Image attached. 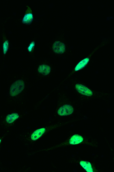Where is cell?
Listing matches in <instances>:
<instances>
[{
  "label": "cell",
  "mask_w": 114,
  "mask_h": 172,
  "mask_svg": "<svg viewBox=\"0 0 114 172\" xmlns=\"http://www.w3.org/2000/svg\"><path fill=\"white\" fill-rule=\"evenodd\" d=\"M24 87L25 84L24 81L22 80H17L11 85L10 94L11 96H16L23 91Z\"/></svg>",
  "instance_id": "obj_1"
},
{
  "label": "cell",
  "mask_w": 114,
  "mask_h": 172,
  "mask_svg": "<svg viewBox=\"0 0 114 172\" xmlns=\"http://www.w3.org/2000/svg\"><path fill=\"white\" fill-rule=\"evenodd\" d=\"M74 109L72 106L65 104L59 108L57 111V113L61 116H66L73 113Z\"/></svg>",
  "instance_id": "obj_2"
},
{
  "label": "cell",
  "mask_w": 114,
  "mask_h": 172,
  "mask_svg": "<svg viewBox=\"0 0 114 172\" xmlns=\"http://www.w3.org/2000/svg\"><path fill=\"white\" fill-rule=\"evenodd\" d=\"M75 87L77 92L82 95L88 96H91L93 95L92 91L83 85L77 84L76 85Z\"/></svg>",
  "instance_id": "obj_3"
},
{
  "label": "cell",
  "mask_w": 114,
  "mask_h": 172,
  "mask_svg": "<svg viewBox=\"0 0 114 172\" xmlns=\"http://www.w3.org/2000/svg\"><path fill=\"white\" fill-rule=\"evenodd\" d=\"M53 50L56 54H63L65 51V45L59 41H55L53 45Z\"/></svg>",
  "instance_id": "obj_4"
},
{
  "label": "cell",
  "mask_w": 114,
  "mask_h": 172,
  "mask_svg": "<svg viewBox=\"0 0 114 172\" xmlns=\"http://www.w3.org/2000/svg\"><path fill=\"white\" fill-rule=\"evenodd\" d=\"M46 131L45 128H41L36 130L31 135V139L33 141H35L40 138Z\"/></svg>",
  "instance_id": "obj_5"
},
{
  "label": "cell",
  "mask_w": 114,
  "mask_h": 172,
  "mask_svg": "<svg viewBox=\"0 0 114 172\" xmlns=\"http://www.w3.org/2000/svg\"><path fill=\"white\" fill-rule=\"evenodd\" d=\"M83 141V138L78 134L73 135L69 140V143L71 145H77L82 143Z\"/></svg>",
  "instance_id": "obj_6"
},
{
  "label": "cell",
  "mask_w": 114,
  "mask_h": 172,
  "mask_svg": "<svg viewBox=\"0 0 114 172\" xmlns=\"http://www.w3.org/2000/svg\"><path fill=\"white\" fill-rule=\"evenodd\" d=\"M38 72L44 76H47L51 72V67L47 65H40L38 68Z\"/></svg>",
  "instance_id": "obj_7"
},
{
  "label": "cell",
  "mask_w": 114,
  "mask_h": 172,
  "mask_svg": "<svg viewBox=\"0 0 114 172\" xmlns=\"http://www.w3.org/2000/svg\"><path fill=\"white\" fill-rule=\"evenodd\" d=\"M34 20V17L32 13H26L23 17L22 22L23 24H31Z\"/></svg>",
  "instance_id": "obj_8"
},
{
  "label": "cell",
  "mask_w": 114,
  "mask_h": 172,
  "mask_svg": "<svg viewBox=\"0 0 114 172\" xmlns=\"http://www.w3.org/2000/svg\"><path fill=\"white\" fill-rule=\"evenodd\" d=\"M89 61V58H86L82 60L76 66L75 69V71H78L84 68L86 66L87 64L88 63Z\"/></svg>",
  "instance_id": "obj_9"
},
{
  "label": "cell",
  "mask_w": 114,
  "mask_h": 172,
  "mask_svg": "<svg viewBox=\"0 0 114 172\" xmlns=\"http://www.w3.org/2000/svg\"><path fill=\"white\" fill-rule=\"evenodd\" d=\"M80 164L81 166L87 172H93V169L91 163L87 161H82L80 162Z\"/></svg>",
  "instance_id": "obj_10"
},
{
  "label": "cell",
  "mask_w": 114,
  "mask_h": 172,
  "mask_svg": "<svg viewBox=\"0 0 114 172\" xmlns=\"http://www.w3.org/2000/svg\"><path fill=\"white\" fill-rule=\"evenodd\" d=\"M19 117V115L17 113H13L7 115L6 118V120L8 124H11L14 122L15 120Z\"/></svg>",
  "instance_id": "obj_11"
},
{
  "label": "cell",
  "mask_w": 114,
  "mask_h": 172,
  "mask_svg": "<svg viewBox=\"0 0 114 172\" xmlns=\"http://www.w3.org/2000/svg\"><path fill=\"white\" fill-rule=\"evenodd\" d=\"M8 48H9V42L8 40H6L3 43V52L4 55H6V53L7 52Z\"/></svg>",
  "instance_id": "obj_12"
},
{
  "label": "cell",
  "mask_w": 114,
  "mask_h": 172,
  "mask_svg": "<svg viewBox=\"0 0 114 172\" xmlns=\"http://www.w3.org/2000/svg\"><path fill=\"white\" fill-rule=\"evenodd\" d=\"M35 42L33 41L29 45V47H28V50L29 52H31L34 50V46H35Z\"/></svg>",
  "instance_id": "obj_13"
},
{
  "label": "cell",
  "mask_w": 114,
  "mask_h": 172,
  "mask_svg": "<svg viewBox=\"0 0 114 172\" xmlns=\"http://www.w3.org/2000/svg\"><path fill=\"white\" fill-rule=\"evenodd\" d=\"M1 140L0 139V143H1Z\"/></svg>",
  "instance_id": "obj_14"
}]
</instances>
